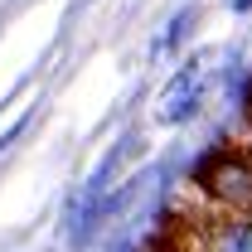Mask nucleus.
<instances>
[{
    "label": "nucleus",
    "instance_id": "1",
    "mask_svg": "<svg viewBox=\"0 0 252 252\" xmlns=\"http://www.w3.org/2000/svg\"><path fill=\"white\" fill-rule=\"evenodd\" d=\"M194 180H199L204 189H214L219 199H248L252 194V170L243 165V160L223 156V151H214L209 160H199Z\"/></svg>",
    "mask_w": 252,
    "mask_h": 252
},
{
    "label": "nucleus",
    "instance_id": "2",
    "mask_svg": "<svg viewBox=\"0 0 252 252\" xmlns=\"http://www.w3.org/2000/svg\"><path fill=\"white\" fill-rule=\"evenodd\" d=\"M189 112H194V68H185V73L170 83L165 107H160V122H185Z\"/></svg>",
    "mask_w": 252,
    "mask_h": 252
},
{
    "label": "nucleus",
    "instance_id": "3",
    "mask_svg": "<svg viewBox=\"0 0 252 252\" xmlns=\"http://www.w3.org/2000/svg\"><path fill=\"white\" fill-rule=\"evenodd\" d=\"M194 15H199V10H180V15L170 20V30H165V34H160V39H156V54H165V49H175V44L185 39V30H189V25H194Z\"/></svg>",
    "mask_w": 252,
    "mask_h": 252
},
{
    "label": "nucleus",
    "instance_id": "4",
    "mask_svg": "<svg viewBox=\"0 0 252 252\" xmlns=\"http://www.w3.org/2000/svg\"><path fill=\"white\" fill-rule=\"evenodd\" d=\"M25 126H30V117H20V122H15V126H10V131H5V136H0V151H5V146H10V141H15V136H20Z\"/></svg>",
    "mask_w": 252,
    "mask_h": 252
},
{
    "label": "nucleus",
    "instance_id": "5",
    "mask_svg": "<svg viewBox=\"0 0 252 252\" xmlns=\"http://www.w3.org/2000/svg\"><path fill=\"white\" fill-rule=\"evenodd\" d=\"M238 252H252V223L238 228Z\"/></svg>",
    "mask_w": 252,
    "mask_h": 252
},
{
    "label": "nucleus",
    "instance_id": "6",
    "mask_svg": "<svg viewBox=\"0 0 252 252\" xmlns=\"http://www.w3.org/2000/svg\"><path fill=\"white\" fill-rule=\"evenodd\" d=\"M146 252H175V248H170V243H151Z\"/></svg>",
    "mask_w": 252,
    "mask_h": 252
},
{
    "label": "nucleus",
    "instance_id": "7",
    "mask_svg": "<svg viewBox=\"0 0 252 252\" xmlns=\"http://www.w3.org/2000/svg\"><path fill=\"white\" fill-rule=\"evenodd\" d=\"M248 5H252V0H233V10H248Z\"/></svg>",
    "mask_w": 252,
    "mask_h": 252
}]
</instances>
